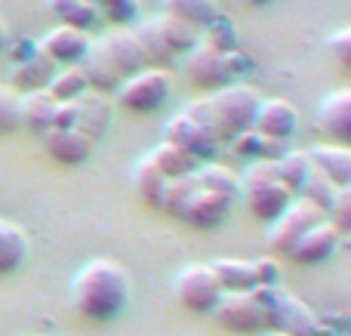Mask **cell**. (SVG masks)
Returning <instances> with one entry per match:
<instances>
[{
	"label": "cell",
	"instance_id": "5b68a950",
	"mask_svg": "<svg viewBox=\"0 0 351 336\" xmlns=\"http://www.w3.org/2000/svg\"><path fill=\"white\" fill-rule=\"evenodd\" d=\"M173 293H176V300L182 302V309H188V312L213 315L216 312V306L222 302L225 290H222V284H219L216 272H213L210 265L206 263H191V265H185V269L176 275Z\"/></svg>",
	"mask_w": 351,
	"mask_h": 336
},
{
	"label": "cell",
	"instance_id": "f1b7e54d",
	"mask_svg": "<svg viewBox=\"0 0 351 336\" xmlns=\"http://www.w3.org/2000/svg\"><path fill=\"white\" fill-rule=\"evenodd\" d=\"M148 158H152V164L158 167V170L164 173L167 179L191 176V173L200 167V160H197V158H191L188 152H182V148L170 145V142H160L158 148H152V152H148Z\"/></svg>",
	"mask_w": 351,
	"mask_h": 336
},
{
	"label": "cell",
	"instance_id": "7402d4cb",
	"mask_svg": "<svg viewBox=\"0 0 351 336\" xmlns=\"http://www.w3.org/2000/svg\"><path fill=\"white\" fill-rule=\"evenodd\" d=\"M28 256V235L19 222L0 219V275H12L22 269Z\"/></svg>",
	"mask_w": 351,
	"mask_h": 336
},
{
	"label": "cell",
	"instance_id": "52a82bcc",
	"mask_svg": "<svg viewBox=\"0 0 351 336\" xmlns=\"http://www.w3.org/2000/svg\"><path fill=\"white\" fill-rule=\"evenodd\" d=\"M324 219H327L324 210H317L315 204H308L305 197H296V201L287 207V213L280 216L278 222H271V228H268V250L287 253V256H290L293 247H296L315 226H321Z\"/></svg>",
	"mask_w": 351,
	"mask_h": 336
},
{
	"label": "cell",
	"instance_id": "60d3db41",
	"mask_svg": "<svg viewBox=\"0 0 351 336\" xmlns=\"http://www.w3.org/2000/svg\"><path fill=\"white\" fill-rule=\"evenodd\" d=\"M327 222L342 235V238L351 232V189H339L336 201L330 204V210H327Z\"/></svg>",
	"mask_w": 351,
	"mask_h": 336
},
{
	"label": "cell",
	"instance_id": "d6a6232c",
	"mask_svg": "<svg viewBox=\"0 0 351 336\" xmlns=\"http://www.w3.org/2000/svg\"><path fill=\"white\" fill-rule=\"evenodd\" d=\"M311 176V160H308V152H287L284 158L278 160V179L287 185L293 197L302 195L305 182Z\"/></svg>",
	"mask_w": 351,
	"mask_h": 336
},
{
	"label": "cell",
	"instance_id": "4dcf8cb0",
	"mask_svg": "<svg viewBox=\"0 0 351 336\" xmlns=\"http://www.w3.org/2000/svg\"><path fill=\"white\" fill-rule=\"evenodd\" d=\"M133 37H136V43H139V49H142V56H145V62H154V68L158 65H167V62H173L176 56L167 49V43H164V37H160V31H158V25H154V19H139V22L133 25Z\"/></svg>",
	"mask_w": 351,
	"mask_h": 336
},
{
	"label": "cell",
	"instance_id": "ee69618b",
	"mask_svg": "<svg viewBox=\"0 0 351 336\" xmlns=\"http://www.w3.org/2000/svg\"><path fill=\"white\" fill-rule=\"evenodd\" d=\"M327 49L336 56L339 65H351V28H339L327 37Z\"/></svg>",
	"mask_w": 351,
	"mask_h": 336
},
{
	"label": "cell",
	"instance_id": "f546056e",
	"mask_svg": "<svg viewBox=\"0 0 351 336\" xmlns=\"http://www.w3.org/2000/svg\"><path fill=\"white\" fill-rule=\"evenodd\" d=\"M133 182H136V191H139L142 201H145L148 207L160 210V201H164V191H167V182H170V179L152 164L148 154L133 167Z\"/></svg>",
	"mask_w": 351,
	"mask_h": 336
},
{
	"label": "cell",
	"instance_id": "603a6c76",
	"mask_svg": "<svg viewBox=\"0 0 351 336\" xmlns=\"http://www.w3.org/2000/svg\"><path fill=\"white\" fill-rule=\"evenodd\" d=\"M80 71H84L93 93H105V96H108V93H117V86L123 84V80L117 77V71L111 68V62L105 59V53L99 49L96 40H93L90 53L84 56V62H80Z\"/></svg>",
	"mask_w": 351,
	"mask_h": 336
},
{
	"label": "cell",
	"instance_id": "bcb514c9",
	"mask_svg": "<svg viewBox=\"0 0 351 336\" xmlns=\"http://www.w3.org/2000/svg\"><path fill=\"white\" fill-rule=\"evenodd\" d=\"M31 56H37V43L28 40V37H22V40L16 43V49H12V65H19V62H28Z\"/></svg>",
	"mask_w": 351,
	"mask_h": 336
},
{
	"label": "cell",
	"instance_id": "6da1fadb",
	"mask_svg": "<svg viewBox=\"0 0 351 336\" xmlns=\"http://www.w3.org/2000/svg\"><path fill=\"white\" fill-rule=\"evenodd\" d=\"M71 302L84 318L108 324L130 306V278L114 259H90L71 278Z\"/></svg>",
	"mask_w": 351,
	"mask_h": 336
},
{
	"label": "cell",
	"instance_id": "8d00e7d4",
	"mask_svg": "<svg viewBox=\"0 0 351 336\" xmlns=\"http://www.w3.org/2000/svg\"><path fill=\"white\" fill-rule=\"evenodd\" d=\"M194 191H197L194 173L191 176H182V179H170V182H167V191H164V201H160V210L170 213L173 219H182V210H185V204L191 201Z\"/></svg>",
	"mask_w": 351,
	"mask_h": 336
},
{
	"label": "cell",
	"instance_id": "f6af8a7d",
	"mask_svg": "<svg viewBox=\"0 0 351 336\" xmlns=\"http://www.w3.org/2000/svg\"><path fill=\"white\" fill-rule=\"evenodd\" d=\"M77 127V102H56L53 130H74Z\"/></svg>",
	"mask_w": 351,
	"mask_h": 336
},
{
	"label": "cell",
	"instance_id": "d590c367",
	"mask_svg": "<svg viewBox=\"0 0 351 336\" xmlns=\"http://www.w3.org/2000/svg\"><path fill=\"white\" fill-rule=\"evenodd\" d=\"M99 10V19H108L111 25L133 28L142 19V0H93Z\"/></svg>",
	"mask_w": 351,
	"mask_h": 336
},
{
	"label": "cell",
	"instance_id": "7bdbcfd3",
	"mask_svg": "<svg viewBox=\"0 0 351 336\" xmlns=\"http://www.w3.org/2000/svg\"><path fill=\"white\" fill-rule=\"evenodd\" d=\"M222 62H225V77H228V84L231 80H243L247 74H253V59H250L243 49H231V53H225L222 56Z\"/></svg>",
	"mask_w": 351,
	"mask_h": 336
},
{
	"label": "cell",
	"instance_id": "836d02e7",
	"mask_svg": "<svg viewBox=\"0 0 351 336\" xmlns=\"http://www.w3.org/2000/svg\"><path fill=\"white\" fill-rule=\"evenodd\" d=\"M154 25H158L160 37H164L167 49H170L173 56H185L188 49L200 40V34L194 28H188L185 22H179V19H173V16H164V12L154 16Z\"/></svg>",
	"mask_w": 351,
	"mask_h": 336
},
{
	"label": "cell",
	"instance_id": "74e56055",
	"mask_svg": "<svg viewBox=\"0 0 351 336\" xmlns=\"http://www.w3.org/2000/svg\"><path fill=\"white\" fill-rule=\"evenodd\" d=\"M182 115H185L191 123H197L204 133H210L216 142H222V139H219V117H216V108H213V99L210 96L191 99V102L182 108Z\"/></svg>",
	"mask_w": 351,
	"mask_h": 336
},
{
	"label": "cell",
	"instance_id": "7c38bea8",
	"mask_svg": "<svg viewBox=\"0 0 351 336\" xmlns=\"http://www.w3.org/2000/svg\"><path fill=\"white\" fill-rule=\"evenodd\" d=\"M96 43H99V49L105 53V59L111 62V68L117 71V77L121 80L133 77V74H139L142 68H148L145 56H142L139 43H136V37H133V31L130 28L114 31V34L102 37V40H96Z\"/></svg>",
	"mask_w": 351,
	"mask_h": 336
},
{
	"label": "cell",
	"instance_id": "e0dca14e",
	"mask_svg": "<svg viewBox=\"0 0 351 336\" xmlns=\"http://www.w3.org/2000/svg\"><path fill=\"white\" fill-rule=\"evenodd\" d=\"M308 160L324 179H330V182L336 185V189H351V152L346 145H330V142L311 145Z\"/></svg>",
	"mask_w": 351,
	"mask_h": 336
},
{
	"label": "cell",
	"instance_id": "9a60e30c",
	"mask_svg": "<svg viewBox=\"0 0 351 336\" xmlns=\"http://www.w3.org/2000/svg\"><path fill=\"white\" fill-rule=\"evenodd\" d=\"M339 244H342V235L324 219L321 226H315L296 247H293L290 259L299 263V265H321L339 250Z\"/></svg>",
	"mask_w": 351,
	"mask_h": 336
},
{
	"label": "cell",
	"instance_id": "484cf974",
	"mask_svg": "<svg viewBox=\"0 0 351 336\" xmlns=\"http://www.w3.org/2000/svg\"><path fill=\"white\" fill-rule=\"evenodd\" d=\"M164 16L179 19L200 34L219 16V0H164Z\"/></svg>",
	"mask_w": 351,
	"mask_h": 336
},
{
	"label": "cell",
	"instance_id": "d6986e66",
	"mask_svg": "<svg viewBox=\"0 0 351 336\" xmlns=\"http://www.w3.org/2000/svg\"><path fill=\"white\" fill-rule=\"evenodd\" d=\"M317 117L330 133L339 139V145H346L351 139V90H333L321 99L317 105Z\"/></svg>",
	"mask_w": 351,
	"mask_h": 336
},
{
	"label": "cell",
	"instance_id": "2e32d148",
	"mask_svg": "<svg viewBox=\"0 0 351 336\" xmlns=\"http://www.w3.org/2000/svg\"><path fill=\"white\" fill-rule=\"evenodd\" d=\"M111 121H114V105L108 102V96L105 93H86V96L77 99V127L80 133L86 136V139L96 145L99 139H102L105 133H108Z\"/></svg>",
	"mask_w": 351,
	"mask_h": 336
},
{
	"label": "cell",
	"instance_id": "ab89813d",
	"mask_svg": "<svg viewBox=\"0 0 351 336\" xmlns=\"http://www.w3.org/2000/svg\"><path fill=\"white\" fill-rule=\"evenodd\" d=\"M22 96L12 86H0V133H16L22 127Z\"/></svg>",
	"mask_w": 351,
	"mask_h": 336
},
{
	"label": "cell",
	"instance_id": "44dd1931",
	"mask_svg": "<svg viewBox=\"0 0 351 336\" xmlns=\"http://www.w3.org/2000/svg\"><path fill=\"white\" fill-rule=\"evenodd\" d=\"M22 127L34 136H47L53 130V115H56V99L47 90L37 93H25L22 96Z\"/></svg>",
	"mask_w": 351,
	"mask_h": 336
},
{
	"label": "cell",
	"instance_id": "83f0119b",
	"mask_svg": "<svg viewBox=\"0 0 351 336\" xmlns=\"http://www.w3.org/2000/svg\"><path fill=\"white\" fill-rule=\"evenodd\" d=\"M210 269L216 272L225 293H253L256 290L253 263H247V259H216V263H210Z\"/></svg>",
	"mask_w": 351,
	"mask_h": 336
},
{
	"label": "cell",
	"instance_id": "681fc988",
	"mask_svg": "<svg viewBox=\"0 0 351 336\" xmlns=\"http://www.w3.org/2000/svg\"><path fill=\"white\" fill-rule=\"evenodd\" d=\"M265 336H284V333H265Z\"/></svg>",
	"mask_w": 351,
	"mask_h": 336
},
{
	"label": "cell",
	"instance_id": "ba28073f",
	"mask_svg": "<svg viewBox=\"0 0 351 336\" xmlns=\"http://www.w3.org/2000/svg\"><path fill=\"white\" fill-rule=\"evenodd\" d=\"M93 47V37L86 34V31H77V28H65V25H56V28H49L47 34L37 40V49H40V56H47L53 65H80L84 62V56L90 53Z\"/></svg>",
	"mask_w": 351,
	"mask_h": 336
},
{
	"label": "cell",
	"instance_id": "7dc6e473",
	"mask_svg": "<svg viewBox=\"0 0 351 336\" xmlns=\"http://www.w3.org/2000/svg\"><path fill=\"white\" fill-rule=\"evenodd\" d=\"M10 47V25H6V19H0V53Z\"/></svg>",
	"mask_w": 351,
	"mask_h": 336
},
{
	"label": "cell",
	"instance_id": "4fadbf2b",
	"mask_svg": "<svg viewBox=\"0 0 351 336\" xmlns=\"http://www.w3.org/2000/svg\"><path fill=\"white\" fill-rule=\"evenodd\" d=\"M213 315L231 333H259L262 331V315H259L253 293H225Z\"/></svg>",
	"mask_w": 351,
	"mask_h": 336
},
{
	"label": "cell",
	"instance_id": "30bf717a",
	"mask_svg": "<svg viewBox=\"0 0 351 336\" xmlns=\"http://www.w3.org/2000/svg\"><path fill=\"white\" fill-rule=\"evenodd\" d=\"M160 142H170V145L176 148H182V152H188L191 158H197L200 164H210V158L216 154V148H219V142L213 139L210 133H204V130L197 127V123H191L185 115H173L170 121L164 123V139Z\"/></svg>",
	"mask_w": 351,
	"mask_h": 336
},
{
	"label": "cell",
	"instance_id": "4316f807",
	"mask_svg": "<svg viewBox=\"0 0 351 336\" xmlns=\"http://www.w3.org/2000/svg\"><path fill=\"white\" fill-rule=\"evenodd\" d=\"M194 179H197L200 191H213V195H222L228 201L241 197V176L234 170H228L225 164H200L194 170Z\"/></svg>",
	"mask_w": 351,
	"mask_h": 336
},
{
	"label": "cell",
	"instance_id": "5bb4252c",
	"mask_svg": "<svg viewBox=\"0 0 351 336\" xmlns=\"http://www.w3.org/2000/svg\"><path fill=\"white\" fill-rule=\"evenodd\" d=\"M231 207H234V201H228V197L197 189L191 195V201L185 204V210H182V222L200 228V232H213V228L225 226V219L231 216Z\"/></svg>",
	"mask_w": 351,
	"mask_h": 336
},
{
	"label": "cell",
	"instance_id": "9c48e42d",
	"mask_svg": "<svg viewBox=\"0 0 351 336\" xmlns=\"http://www.w3.org/2000/svg\"><path fill=\"white\" fill-rule=\"evenodd\" d=\"M253 130L268 139L290 142L299 130V111L290 99H262L259 111H256Z\"/></svg>",
	"mask_w": 351,
	"mask_h": 336
},
{
	"label": "cell",
	"instance_id": "e575fe53",
	"mask_svg": "<svg viewBox=\"0 0 351 336\" xmlns=\"http://www.w3.org/2000/svg\"><path fill=\"white\" fill-rule=\"evenodd\" d=\"M200 40H204L206 47L219 49V53H231V49H237V43H241V34H237L234 19L219 12V16L200 31Z\"/></svg>",
	"mask_w": 351,
	"mask_h": 336
},
{
	"label": "cell",
	"instance_id": "7a4b0ae2",
	"mask_svg": "<svg viewBox=\"0 0 351 336\" xmlns=\"http://www.w3.org/2000/svg\"><path fill=\"white\" fill-rule=\"evenodd\" d=\"M253 300L262 315V331L284 336H321L317 312L280 287H256Z\"/></svg>",
	"mask_w": 351,
	"mask_h": 336
},
{
	"label": "cell",
	"instance_id": "c3c4849f",
	"mask_svg": "<svg viewBox=\"0 0 351 336\" xmlns=\"http://www.w3.org/2000/svg\"><path fill=\"white\" fill-rule=\"evenodd\" d=\"M243 3H250V6H268L271 0H243Z\"/></svg>",
	"mask_w": 351,
	"mask_h": 336
},
{
	"label": "cell",
	"instance_id": "277c9868",
	"mask_svg": "<svg viewBox=\"0 0 351 336\" xmlns=\"http://www.w3.org/2000/svg\"><path fill=\"white\" fill-rule=\"evenodd\" d=\"M213 108L219 117V139H234V136L253 130L256 111L262 105V96L247 84H228L222 90L210 93Z\"/></svg>",
	"mask_w": 351,
	"mask_h": 336
},
{
	"label": "cell",
	"instance_id": "1f68e13d",
	"mask_svg": "<svg viewBox=\"0 0 351 336\" xmlns=\"http://www.w3.org/2000/svg\"><path fill=\"white\" fill-rule=\"evenodd\" d=\"M47 93L56 99V102H77L80 96L90 93V84H86L80 65H68V68H59V71L53 74V80L47 84Z\"/></svg>",
	"mask_w": 351,
	"mask_h": 336
},
{
	"label": "cell",
	"instance_id": "b9f144b4",
	"mask_svg": "<svg viewBox=\"0 0 351 336\" xmlns=\"http://www.w3.org/2000/svg\"><path fill=\"white\" fill-rule=\"evenodd\" d=\"M253 275H256V287H280V263L274 256L253 259Z\"/></svg>",
	"mask_w": 351,
	"mask_h": 336
},
{
	"label": "cell",
	"instance_id": "ac0fdd59",
	"mask_svg": "<svg viewBox=\"0 0 351 336\" xmlns=\"http://www.w3.org/2000/svg\"><path fill=\"white\" fill-rule=\"evenodd\" d=\"M43 148H47V154L56 164H65V167L86 164L93 154V142L80 130H49L43 136Z\"/></svg>",
	"mask_w": 351,
	"mask_h": 336
},
{
	"label": "cell",
	"instance_id": "ffe728a7",
	"mask_svg": "<svg viewBox=\"0 0 351 336\" xmlns=\"http://www.w3.org/2000/svg\"><path fill=\"white\" fill-rule=\"evenodd\" d=\"M56 74V65L47 59V56H40V49H37V56H31L28 62H19V65H12L10 71V80H12V90L19 93V96H25V93H37V90H47V84L53 80Z\"/></svg>",
	"mask_w": 351,
	"mask_h": 336
},
{
	"label": "cell",
	"instance_id": "f35d334b",
	"mask_svg": "<svg viewBox=\"0 0 351 336\" xmlns=\"http://www.w3.org/2000/svg\"><path fill=\"white\" fill-rule=\"evenodd\" d=\"M336 195H339V189H336L330 179H324L321 173L311 167V176H308V182H305V189H302V195H299V197H305L308 204H315L317 210H324V213H327L330 204L336 201Z\"/></svg>",
	"mask_w": 351,
	"mask_h": 336
},
{
	"label": "cell",
	"instance_id": "cb8c5ba5",
	"mask_svg": "<svg viewBox=\"0 0 351 336\" xmlns=\"http://www.w3.org/2000/svg\"><path fill=\"white\" fill-rule=\"evenodd\" d=\"M47 6L56 16V22L65 28H77L90 34V28L99 25V10L93 0H47Z\"/></svg>",
	"mask_w": 351,
	"mask_h": 336
},
{
	"label": "cell",
	"instance_id": "d4e9b609",
	"mask_svg": "<svg viewBox=\"0 0 351 336\" xmlns=\"http://www.w3.org/2000/svg\"><path fill=\"white\" fill-rule=\"evenodd\" d=\"M231 148H234V154H241V158H247V160H271V164H278V160L290 152L287 142L268 139V136L256 133V130H247V133L234 136Z\"/></svg>",
	"mask_w": 351,
	"mask_h": 336
},
{
	"label": "cell",
	"instance_id": "8992f818",
	"mask_svg": "<svg viewBox=\"0 0 351 336\" xmlns=\"http://www.w3.org/2000/svg\"><path fill=\"white\" fill-rule=\"evenodd\" d=\"M170 93H173L170 71L148 65L117 86V105L136 111V115H152L170 99Z\"/></svg>",
	"mask_w": 351,
	"mask_h": 336
},
{
	"label": "cell",
	"instance_id": "8fae6325",
	"mask_svg": "<svg viewBox=\"0 0 351 336\" xmlns=\"http://www.w3.org/2000/svg\"><path fill=\"white\" fill-rule=\"evenodd\" d=\"M222 56H225V53H219V49L206 47L204 40H197V43H194V47L185 53V71H188V77H191L197 86L210 90V93H216V90H222V86H228Z\"/></svg>",
	"mask_w": 351,
	"mask_h": 336
},
{
	"label": "cell",
	"instance_id": "3957f363",
	"mask_svg": "<svg viewBox=\"0 0 351 336\" xmlns=\"http://www.w3.org/2000/svg\"><path fill=\"white\" fill-rule=\"evenodd\" d=\"M241 197L247 201L250 213L265 226L278 222L287 207L296 201L278 179V164L271 160H250V167L241 173Z\"/></svg>",
	"mask_w": 351,
	"mask_h": 336
}]
</instances>
